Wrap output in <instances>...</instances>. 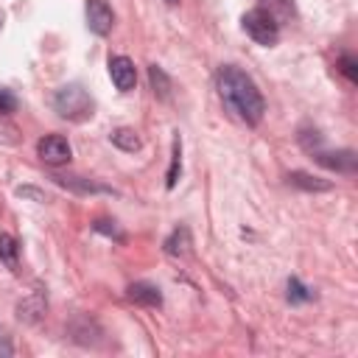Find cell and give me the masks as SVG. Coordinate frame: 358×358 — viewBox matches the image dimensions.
<instances>
[{
	"label": "cell",
	"mask_w": 358,
	"mask_h": 358,
	"mask_svg": "<svg viewBox=\"0 0 358 358\" xmlns=\"http://www.w3.org/2000/svg\"><path fill=\"white\" fill-rule=\"evenodd\" d=\"M218 95H221L224 106L246 126H257L266 115V101H263L257 84L252 81L249 73H243L235 64H224L218 70Z\"/></svg>",
	"instance_id": "1"
},
{
	"label": "cell",
	"mask_w": 358,
	"mask_h": 358,
	"mask_svg": "<svg viewBox=\"0 0 358 358\" xmlns=\"http://www.w3.org/2000/svg\"><path fill=\"white\" fill-rule=\"evenodd\" d=\"M53 109H56L59 117L81 123V120H90V117H92L95 103H92L90 92H87L81 84H64V87H59L56 95H53Z\"/></svg>",
	"instance_id": "2"
},
{
	"label": "cell",
	"mask_w": 358,
	"mask_h": 358,
	"mask_svg": "<svg viewBox=\"0 0 358 358\" xmlns=\"http://www.w3.org/2000/svg\"><path fill=\"white\" fill-rule=\"evenodd\" d=\"M241 25H243V31L257 42V45H263V48H271V45H277V39H280V22L266 11V8H252V11H246L243 14V20H241Z\"/></svg>",
	"instance_id": "3"
},
{
	"label": "cell",
	"mask_w": 358,
	"mask_h": 358,
	"mask_svg": "<svg viewBox=\"0 0 358 358\" xmlns=\"http://www.w3.org/2000/svg\"><path fill=\"white\" fill-rule=\"evenodd\" d=\"M36 154H39V159L48 162V165H64V162L73 157L70 143H67L62 134H45V137L36 143Z\"/></svg>",
	"instance_id": "4"
},
{
	"label": "cell",
	"mask_w": 358,
	"mask_h": 358,
	"mask_svg": "<svg viewBox=\"0 0 358 358\" xmlns=\"http://www.w3.org/2000/svg\"><path fill=\"white\" fill-rule=\"evenodd\" d=\"M87 28L95 34V36H106L115 25V14L109 8L106 0H87Z\"/></svg>",
	"instance_id": "5"
},
{
	"label": "cell",
	"mask_w": 358,
	"mask_h": 358,
	"mask_svg": "<svg viewBox=\"0 0 358 358\" xmlns=\"http://www.w3.org/2000/svg\"><path fill=\"white\" fill-rule=\"evenodd\" d=\"M313 159L319 165L336 171V173H355L358 171V157L350 148H344V151H322L319 148V151H313Z\"/></svg>",
	"instance_id": "6"
},
{
	"label": "cell",
	"mask_w": 358,
	"mask_h": 358,
	"mask_svg": "<svg viewBox=\"0 0 358 358\" xmlns=\"http://www.w3.org/2000/svg\"><path fill=\"white\" fill-rule=\"evenodd\" d=\"M109 76L120 92H131L137 84V70L129 56H112L109 59Z\"/></svg>",
	"instance_id": "7"
},
{
	"label": "cell",
	"mask_w": 358,
	"mask_h": 358,
	"mask_svg": "<svg viewBox=\"0 0 358 358\" xmlns=\"http://www.w3.org/2000/svg\"><path fill=\"white\" fill-rule=\"evenodd\" d=\"M126 296L134 302V305H143V308H159L162 305V294L157 285L151 282H131L126 288Z\"/></svg>",
	"instance_id": "8"
},
{
	"label": "cell",
	"mask_w": 358,
	"mask_h": 358,
	"mask_svg": "<svg viewBox=\"0 0 358 358\" xmlns=\"http://www.w3.org/2000/svg\"><path fill=\"white\" fill-rule=\"evenodd\" d=\"M45 308H48L45 294H42V291H34V294H28V296H25V299L17 305V319H20V322L34 324V322H39V319H42Z\"/></svg>",
	"instance_id": "9"
},
{
	"label": "cell",
	"mask_w": 358,
	"mask_h": 358,
	"mask_svg": "<svg viewBox=\"0 0 358 358\" xmlns=\"http://www.w3.org/2000/svg\"><path fill=\"white\" fill-rule=\"evenodd\" d=\"M288 185H294L299 190H308V193H327V190H333V182L319 179V176L305 173V171H291L288 173Z\"/></svg>",
	"instance_id": "10"
},
{
	"label": "cell",
	"mask_w": 358,
	"mask_h": 358,
	"mask_svg": "<svg viewBox=\"0 0 358 358\" xmlns=\"http://www.w3.org/2000/svg\"><path fill=\"white\" fill-rule=\"evenodd\" d=\"M193 241H190V229L187 227H176L168 238H165V255L171 257H185L190 252Z\"/></svg>",
	"instance_id": "11"
},
{
	"label": "cell",
	"mask_w": 358,
	"mask_h": 358,
	"mask_svg": "<svg viewBox=\"0 0 358 358\" xmlns=\"http://www.w3.org/2000/svg\"><path fill=\"white\" fill-rule=\"evenodd\" d=\"M53 179H56V185H62L67 190H76V193H112L106 185H98V182H90V179H81V176H62V173H56Z\"/></svg>",
	"instance_id": "12"
},
{
	"label": "cell",
	"mask_w": 358,
	"mask_h": 358,
	"mask_svg": "<svg viewBox=\"0 0 358 358\" xmlns=\"http://www.w3.org/2000/svg\"><path fill=\"white\" fill-rule=\"evenodd\" d=\"M109 140H112V145H117L120 151H129V154L143 148V140H140V134L134 129H115Z\"/></svg>",
	"instance_id": "13"
},
{
	"label": "cell",
	"mask_w": 358,
	"mask_h": 358,
	"mask_svg": "<svg viewBox=\"0 0 358 358\" xmlns=\"http://www.w3.org/2000/svg\"><path fill=\"white\" fill-rule=\"evenodd\" d=\"M285 299H288L291 305H302V302H310V299H313V291H310L302 280L288 277V282H285Z\"/></svg>",
	"instance_id": "14"
},
{
	"label": "cell",
	"mask_w": 358,
	"mask_h": 358,
	"mask_svg": "<svg viewBox=\"0 0 358 358\" xmlns=\"http://www.w3.org/2000/svg\"><path fill=\"white\" fill-rule=\"evenodd\" d=\"M148 81H151L154 95L162 98V101H168V95H171V78L165 76V70L157 67V64H151V67H148Z\"/></svg>",
	"instance_id": "15"
},
{
	"label": "cell",
	"mask_w": 358,
	"mask_h": 358,
	"mask_svg": "<svg viewBox=\"0 0 358 358\" xmlns=\"http://www.w3.org/2000/svg\"><path fill=\"white\" fill-rule=\"evenodd\" d=\"M179 171H182V140H179V134H176V137H173V145H171V168H168V179H165V187H168V190L176 187Z\"/></svg>",
	"instance_id": "16"
},
{
	"label": "cell",
	"mask_w": 358,
	"mask_h": 358,
	"mask_svg": "<svg viewBox=\"0 0 358 358\" xmlns=\"http://www.w3.org/2000/svg\"><path fill=\"white\" fill-rule=\"evenodd\" d=\"M17 255H20V246H17V241H14V235H8V232H3L0 235V260L14 271L17 268Z\"/></svg>",
	"instance_id": "17"
},
{
	"label": "cell",
	"mask_w": 358,
	"mask_h": 358,
	"mask_svg": "<svg viewBox=\"0 0 358 358\" xmlns=\"http://www.w3.org/2000/svg\"><path fill=\"white\" fill-rule=\"evenodd\" d=\"M260 8H266L277 22H285L294 17V0H263Z\"/></svg>",
	"instance_id": "18"
},
{
	"label": "cell",
	"mask_w": 358,
	"mask_h": 358,
	"mask_svg": "<svg viewBox=\"0 0 358 358\" xmlns=\"http://www.w3.org/2000/svg\"><path fill=\"white\" fill-rule=\"evenodd\" d=\"M299 145L313 154V151L322 148V134H319L316 129H313V131H310V129H302V131H299Z\"/></svg>",
	"instance_id": "19"
},
{
	"label": "cell",
	"mask_w": 358,
	"mask_h": 358,
	"mask_svg": "<svg viewBox=\"0 0 358 358\" xmlns=\"http://www.w3.org/2000/svg\"><path fill=\"white\" fill-rule=\"evenodd\" d=\"M17 106H20L17 95L11 90H6V87H0V115H14Z\"/></svg>",
	"instance_id": "20"
},
{
	"label": "cell",
	"mask_w": 358,
	"mask_h": 358,
	"mask_svg": "<svg viewBox=\"0 0 358 358\" xmlns=\"http://www.w3.org/2000/svg\"><path fill=\"white\" fill-rule=\"evenodd\" d=\"M338 70L350 78V84H355V81H358V62H355L350 53H344V56L338 59Z\"/></svg>",
	"instance_id": "21"
},
{
	"label": "cell",
	"mask_w": 358,
	"mask_h": 358,
	"mask_svg": "<svg viewBox=\"0 0 358 358\" xmlns=\"http://www.w3.org/2000/svg\"><path fill=\"white\" fill-rule=\"evenodd\" d=\"M92 227H95V232H103V235H109V238H117V241H120V232H117L115 221H95Z\"/></svg>",
	"instance_id": "22"
},
{
	"label": "cell",
	"mask_w": 358,
	"mask_h": 358,
	"mask_svg": "<svg viewBox=\"0 0 358 358\" xmlns=\"http://www.w3.org/2000/svg\"><path fill=\"white\" fill-rule=\"evenodd\" d=\"M17 193H20V196H31V199H36V201H45V193H39V190H34V187H20Z\"/></svg>",
	"instance_id": "23"
},
{
	"label": "cell",
	"mask_w": 358,
	"mask_h": 358,
	"mask_svg": "<svg viewBox=\"0 0 358 358\" xmlns=\"http://www.w3.org/2000/svg\"><path fill=\"white\" fill-rule=\"evenodd\" d=\"M165 3H168V6H176V3H179V0H165Z\"/></svg>",
	"instance_id": "24"
},
{
	"label": "cell",
	"mask_w": 358,
	"mask_h": 358,
	"mask_svg": "<svg viewBox=\"0 0 358 358\" xmlns=\"http://www.w3.org/2000/svg\"><path fill=\"white\" fill-rule=\"evenodd\" d=\"M0 31H3V11H0Z\"/></svg>",
	"instance_id": "25"
}]
</instances>
